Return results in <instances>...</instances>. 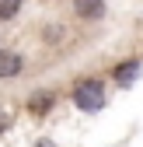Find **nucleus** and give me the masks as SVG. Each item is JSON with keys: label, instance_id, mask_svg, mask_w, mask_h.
Instances as JSON below:
<instances>
[{"label": "nucleus", "instance_id": "nucleus-7", "mask_svg": "<svg viewBox=\"0 0 143 147\" xmlns=\"http://www.w3.org/2000/svg\"><path fill=\"white\" fill-rule=\"evenodd\" d=\"M4 126H7V123H4V119H0V133H4Z\"/></svg>", "mask_w": 143, "mask_h": 147}, {"label": "nucleus", "instance_id": "nucleus-6", "mask_svg": "<svg viewBox=\"0 0 143 147\" xmlns=\"http://www.w3.org/2000/svg\"><path fill=\"white\" fill-rule=\"evenodd\" d=\"M21 11V0H0V21H7Z\"/></svg>", "mask_w": 143, "mask_h": 147}, {"label": "nucleus", "instance_id": "nucleus-5", "mask_svg": "<svg viewBox=\"0 0 143 147\" xmlns=\"http://www.w3.org/2000/svg\"><path fill=\"white\" fill-rule=\"evenodd\" d=\"M136 74H140V63H133V60H129V63H122V67H115V77H119L122 84H129Z\"/></svg>", "mask_w": 143, "mask_h": 147}, {"label": "nucleus", "instance_id": "nucleus-4", "mask_svg": "<svg viewBox=\"0 0 143 147\" xmlns=\"http://www.w3.org/2000/svg\"><path fill=\"white\" fill-rule=\"evenodd\" d=\"M49 105H52V95H31V102H28V109H31L35 116H45Z\"/></svg>", "mask_w": 143, "mask_h": 147}, {"label": "nucleus", "instance_id": "nucleus-1", "mask_svg": "<svg viewBox=\"0 0 143 147\" xmlns=\"http://www.w3.org/2000/svg\"><path fill=\"white\" fill-rule=\"evenodd\" d=\"M74 102L84 109V112H98V109L105 105V91H101L98 81H84V84H77V91H74Z\"/></svg>", "mask_w": 143, "mask_h": 147}, {"label": "nucleus", "instance_id": "nucleus-3", "mask_svg": "<svg viewBox=\"0 0 143 147\" xmlns=\"http://www.w3.org/2000/svg\"><path fill=\"white\" fill-rule=\"evenodd\" d=\"M17 70H21V56L17 53H0V81H7V77H17Z\"/></svg>", "mask_w": 143, "mask_h": 147}, {"label": "nucleus", "instance_id": "nucleus-2", "mask_svg": "<svg viewBox=\"0 0 143 147\" xmlns=\"http://www.w3.org/2000/svg\"><path fill=\"white\" fill-rule=\"evenodd\" d=\"M74 11L80 18H87V21H98L105 14V0H74Z\"/></svg>", "mask_w": 143, "mask_h": 147}]
</instances>
